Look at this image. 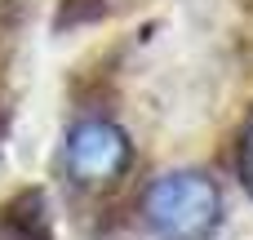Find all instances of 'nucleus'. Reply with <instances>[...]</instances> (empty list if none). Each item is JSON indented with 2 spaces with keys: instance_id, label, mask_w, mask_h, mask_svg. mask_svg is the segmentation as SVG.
<instances>
[{
  "instance_id": "39448f33",
  "label": "nucleus",
  "mask_w": 253,
  "mask_h": 240,
  "mask_svg": "<svg viewBox=\"0 0 253 240\" xmlns=\"http://www.w3.org/2000/svg\"><path fill=\"white\" fill-rule=\"evenodd\" d=\"M236 169H240V183L249 187V196H253V129L240 138V151H236Z\"/></svg>"
},
{
  "instance_id": "f03ea898",
  "label": "nucleus",
  "mask_w": 253,
  "mask_h": 240,
  "mask_svg": "<svg viewBox=\"0 0 253 240\" xmlns=\"http://www.w3.org/2000/svg\"><path fill=\"white\" fill-rule=\"evenodd\" d=\"M129 169V138L111 120H80L67 134V174L80 187H107Z\"/></svg>"
},
{
  "instance_id": "7ed1b4c3",
  "label": "nucleus",
  "mask_w": 253,
  "mask_h": 240,
  "mask_svg": "<svg viewBox=\"0 0 253 240\" xmlns=\"http://www.w3.org/2000/svg\"><path fill=\"white\" fill-rule=\"evenodd\" d=\"M4 236L9 240H53L49 232V209H44V196L40 192H22L9 209H4Z\"/></svg>"
},
{
  "instance_id": "20e7f679",
  "label": "nucleus",
  "mask_w": 253,
  "mask_h": 240,
  "mask_svg": "<svg viewBox=\"0 0 253 240\" xmlns=\"http://www.w3.org/2000/svg\"><path fill=\"white\" fill-rule=\"evenodd\" d=\"M102 13V0H62L58 9V27H76V22H89Z\"/></svg>"
},
{
  "instance_id": "f257e3e1",
  "label": "nucleus",
  "mask_w": 253,
  "mask_h": 240,
  "mask_svg": "<svg viewBox=\"0 0 253 240\" xmlns=\"http://www.w3.org/2000/svg\"><path fill=\"white\" fill-rule=\"evenodd\" d=\"M142 218L165 240H209L222 218V196L209 174L173 169L142 192Z\"/></svg>"
}]
</instances>
